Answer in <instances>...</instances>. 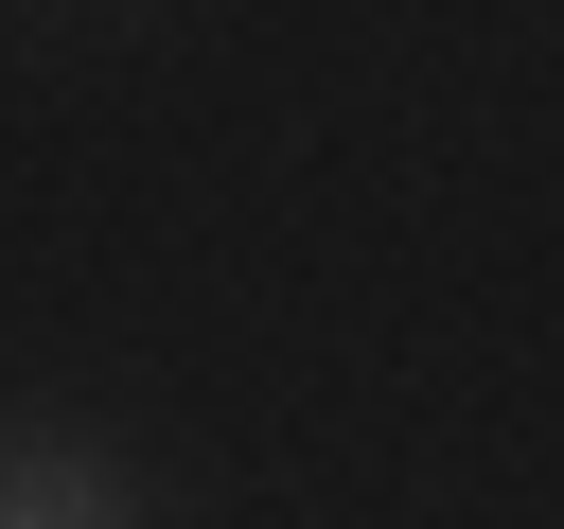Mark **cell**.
I'll return each mask as SVG.
<instances>
[{"label": "cell", "mask_w": 564, "mask_h": 529, "mask_svg": "<svg viewBox=\"0 0 564 529\" xmlns=\"http://www.w3.org/2000/svg\"><path fill=\"white\" fill-rule=\"evenodd\" d=\"M0 529H141L123 458L70 441V423H0Z\"/></svg>", "instance_id": "cell-1"}]
</instances>
